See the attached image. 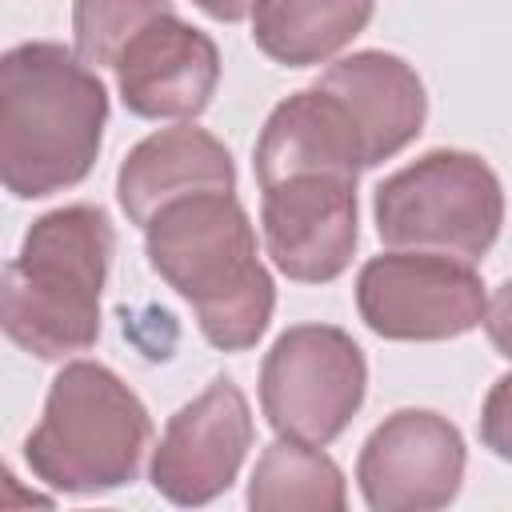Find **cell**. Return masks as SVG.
I'll return each mask as SVG.
<instances>
[{
  "label": "cell",
  "instance_id": "17",
  "mask_svg": "<svg viewBox=\"0 0 512 512\" xmlns=\"http://www.w3.org/2000/svg\"><path fill=\"white\" fill-rule=\"evenodd\" d=\"M176 12L172 0H76L72 4V40L76 56L96 68H112L124 44L148 28L156 16Z\"/></svg>",
  "mask_w": 512,
  "mask_h": 512
},
{
  "label": "cell",
  "instance_id": "5",
  "mask_svg": "<svg viewBox=\"0 0 512 512\" xmlns=\"http://www.w3.org/2000/svg\"><path fill=\"white\" fill-rule=\"evenodd\" d=\"M372 216L388 248L440 252L476 264L500 236L504 188L480 156L436 148L380 180Z\"/></svg>",
  "mask_w": 512,
  "mask_h": 512
},
{
  "label": "cell",
  "instance_id": "13",
  "mask_svg": "<svg viewBox=\"0 0 512 512\" xmlns=\"http://www.w3.org/2000/svg\"><path fill=\"white\" fill-rule=\"evenodd\" d=\"M200 192H236V164L212 132L192 124L144 136L116 172V200L140 228L160 208Z\"/></svg>",
  "mask_w": 512,
  "mask_h": 512
},
{
  "label": "cell",
  "instance_id": "12",
  "mask_svg": "<svg viewBox=\"0 0 512 512\" xmlns=\"http://www.w3.org/2000/svg\"><path fill=\"white\" fill-rule=\"evenodd\" d=\"M252 168L260 188L296 172L360 176L368 168V152L348 108L332 92L312 84L268 112L252 152Z\"/></svg>",
  "mask_w": 512,
  "mask_h": 512
},
{
  "label": "cell",
  "instance_id": "11",
  "mask_svg": "<svg viewBox=\"0 0 512 512\" xmlns=\"http://www.w3.org/2000/svg\"><path fill=\"white\" fill-rule=\"evenodd\" d=\"M124 108L140 120H196L220 84V52L208 32L176 12L140 28L112 64Z\"/></svg>",
  "mask_w": 512,
  "mask_h": 512
},
{
  "label": "cell",
  "instance_id": "6",
  "mask_svg": "<svg viewBox=\"0 0 512 512\" xmlns=\"http://www.w3.org/2000/svg\"><path fill=\"white\" fill-rule=\"evenodd\" d=\"M368 392L360 344L332 324H292L272 340L260 364V408L276 436L332 444Z\"/></svg>",
  "mask_w": 512,
  "mask_h": 512
},
{
  "label": "cell",
  "instance_id": "10",
  "mask_svg": "<svg viewBox=\"0 0 512 512\" xmlns=\"http://www.w3.org/2000/svg\"><path fill=\"white\" fill-rule=\"evenodd\" d=\"M248 448H252L248 400L228 376H216L196 400H188L176 416H168L160 444L152 448L148 480L164 500L180 508H200L232 488Z\"/></svg>",
  "mask_w": 512,
  "mask_h": 512
},
{
  "label": "cell",
  "instance_id": "14",
  "mask_svg": "<svg viewBox=\"0 0 512 512\" xmlns=\"http://www.w3.org/2000/svg\"><path fill=\"white\" fill-rule=\"evenodd\" d=\"M316 88L332 92L348 116L356 120L360 136H364V152H368V168L392 160L396 152H404L428 116V96H424V80L416 76V68L392 52H352L336 64H328L316 80Z\"/></svg>",
  "mask_w": 512,
  "mask_h": 512
},
{
  "label": "cell",
  "instance_id": "9",
  "mask_svg": "<svg viewBox=\"0 0 512 512\" xmlns=\"http://www.w3.org/2000/svg\"><path fill=\"white\" fill-rule=\"evenodd\" d=\"M264 248L288 280L328 284L352 264L356 228V176L296 172L260 188Z\"/></svg>",
  "mask_w": 512,
  "mask_h": 512
},
{
  "label": "cell",
  "instance_id": "3",
  "mask_svg": "<svg viewBox=\"0 0 512 512\" xmlns=\"http://www.w3.org/2000/svg\"><path fill=\"white\" fill-rule=\"evenodd\" d=\"M116 252L104 208L44 212L4 268V332L36 360H68L100 340V292Z\"/></svg>",
  "mask_w": 512,
  "mask_h": 512
},
{
  "label": "cell",
  "instance_id": "18",
  "mask_svg": "<svg viewBox=\"0 0 512 512\" xmlns=\"http://www.w3.org/2000/svg\"><path fill=\"white\" fill-rule=\"evenodd\" d=\"M480 440L500 460H512V372L500 376L480 408Z\"/></svg>",
  "mask_w": 512,
  "mask_h": 512
},
{
  "label": "cell",
  "instance_id": "15",
  "mask_svg": "<svg viewBox=\"0 0 512 512\" xmlns=\"http://www.w3.org/2000/svg\"><path fill=\"white\" fill-rule=\"evenodd\" d=\"M376 0H256L252 40L284 68H312L348 48L372 20Z\"/></svg>",
  "mask_w": 512,
  "mask_h": 512
},
{
  "label": "cell",
  "instance_id": "20",
  "mask_svg": "<svg viewBox=\"0 0 512 512\" xmlns=\"http://www.w3.org/2000/svg\"><path fill=\"white\" fill-rule=\"evenodd\" d=\"M204 16H212V20H224V24H236V20H244V16H252V8H256V0H192Z\"/></svg>",
  "mask_w": 512,
  "mask_h": 512
},
{
  "label": "cell",
  "instance_id": "7",
  "mask_svg": "<svg viewBox=\"0 0 512 512\" xmlns=\"http://www.w3.org/2000/svg\"><path fill=\"white\" fill-rule=\"evenodd\" d=\"M484 284L468 260L392 248L356 276V312L384 340H456L484 324Z\"/></svg>",
  "mask_w": 512,
  "mask_h": 512
},
{
  "label": "cell",
  "instance_id": "8",
  "mask_svg": "<svg viewBox=\"0 0 512 512\" xmlns=\"http://www.w3.org/2000/svg\"><path fill=\"white\" fill-rule=\"evenodd\" d=\"M460 428L428 408H400L372 428L356 460V484L372 512H436L464 480Z\"/></svg>",
  "mask_w": 512,
  "mask_h": 512
},
{
  "label": "cell",
  "instance_id": "16",
  "mask_svg": "<svg viewBox=\"0 0 512 512\" xmlns=\"http://www.w3.org/2000/svg\"><path fill=\"white\" fill-rule=\"evenodd\" d=\"M344 472L316 444L276 440L260 452L248 480V508L256 512H344Z\"/></svg>",
  "mask_w": 512,
  "mask_h": 512
},
{
  "label": "cell",
  "instance_id": "4",
  "mask_svg": "<svg viewBox=\"0 0 512 512\" xmlns=\"http://www.w3.org/2000/svg\"><path fill=\"white\" fill-rule=\"evenodd\" d=\"M152 420L140 396L104 364L72 360L56 372L44 416L24 440L40 484L64 496H100L136 480Z\"/></svg>",
  "mask_w": 512,
  "mask_h": 512
},
{
  "label": "cell",
  "instance_id": "19",
  "mask_svg": "<svg viewBox=\"0 0 512 512\" xmlns=\"http://www.w3.org/2000/svg\"><path fill=\"white\" fill-rule=\"evenodd\" d=\"M484 332L492 340V348L512 360V280H504L492 296H488V308H484Z\"/></svg>",
  "mask_w": 512,
  "mask_h": 512
},
{
  "label": "cell",
  "instance_id": "2",
  "mask_svg": "<svg viewBox=\"0 0 512 512\" xmlns=\"http://www.w3.org/2000/svg\"><path fill=\"white\" fill-rule=\"evenodd\" d=\"M152 272L176 288L200 336L220 352L252 348L276 308V284L256 256V228L236 192H200L144 224Z\"/></svg>",
  "mask_w": 512,
  "mask_h": 512
},
{
  "label": "cell",
  "instance_id": "1",
  "mask_svg": "<svg viewBox=\"0 0 512 512\" xmlns=\"http://www.w3.org/2000/svg\"><path fill=\"white\" fill-rule=\"evenodd\" d=\"M108 88L64 44L28 40L0 60V180L16 200L76 188L104 140Z\"/></svg>",
  "mask_w": 512,
  "mask_h": 512
}]
</instances>
